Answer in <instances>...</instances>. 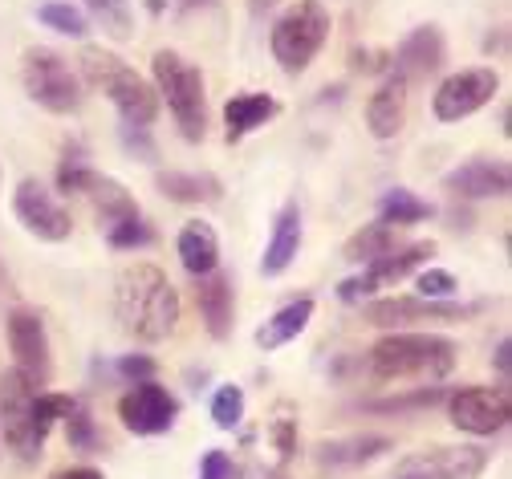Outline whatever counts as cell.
I'll return each mask as SVG.
<instances>
[{"instance_id": "cell-9", "label": "cell", "mask_w": 512, "mask_h": 479, "mask_svg": "<svg viewBox=\"0 0 512 479\" xmlns=\"http://www.w3.org/2000/svg\"><path fill=\"white\" fill-rule=\"evenodd\" d=\"M447 415H452V427L476 439H488L496 431L508 427L512 419V398L504 386H464L447 398Z\"/></svg>"}, {"instance_id": "cell-38", "label": "cell", "mask_w": 512, "mask_h": 479, "mask_svg": "<svg viewBox=\"0 0 512 479\" xmlns=\"http://www.w3.org/2000/svg\"><path fill=\"white\" fill-rule=\"evenodd\" d=\"M114 370H118L126 382H151V378H155V358H147V354H122Z\"/></svg>"}, {"instance_id": "cell-23", "label": "cell", "mask_w": 512, "mask_h": 479, "mask_svg": "<svg viewBox=\"0 0 512 479\" xmlns=\"http://www.w3.org/2000/svg\"><path fill=\"white\" fill-rule=\"evenodd\" d=\"M395 443L387 435H346V439H326L313 447V459L322 467H362L378 455H387Z\"/></svg>"}, {"instance_id": "cell-5", "label": "cell", "mask_w": 512, "mask_h": 479, "mask_svg": "<svg viewBox=\"0 0 512 479\" xmlns=\"http://www.w3.org/2000/svg\"><path fill=\"white\" fill-rule=\"evenodd\" d=\"M330 9L322 0H293V5L277 17L273 25V57L285 74H305L313 57L322 53V45L330 41Z\"/></svg>"}, {"instance_id": "cell-25", "label": "cell", "mask_w": 512, "mask_h": 479, "mask_svg": "<svg viewBox=\"0 0 512 479\" xmlns=\"http://www.w3.org/2000/svg\"><path fill=\"white\" fill-rule=\"evenodd\" d=\"M309 321H313V301H309V297H297V301L281 305L261 329H256V346H261L265 354H273V350L289 346L293 337H301Z\"/></svg>"}, {"instance_id": "cell-41", "label": "cell", "mask_w": 512, "mask_h": 479, "mask_svg": "<svg viewBox=\"0 0 512 479\" xmlns=\"http://www.w3.org/2000/svg\"><path fill=\"white\" fill-rule=\"evenodd\" d=\"M508 354H512V341H508V337H500V341H496V358H492V362H496V374H500L504 382H508V366H512V358H508Z\"/></svg>"}, {"instance_id": "cell-44", "label": "cell", "mask_w": 512, "mask_h": 479, "mask_svg": "<svg viewBox=\"0 0 512 479\" xmlns=\"http://www.w3.org/2000/svg\"><path fill=\"white\" fill-rule=\"evenodd\" d=\"M167 5H171V0H143V9H147L151 17H163V13H167Z\"/></svg>"}, {"instance_id": "cell-40", "label": "cell", "mask_w": 512, "mask_h": 479, "mask_svg": "<svg viewBox=\"0 0 512 479\" xmlns=\"http://www.w3.org/2000/svg\"><path fill=\"white\" fill-rule=\"evenodd\" d=\"M273 443H277L281 459H293V451H297V423L293 419H273Z\"/></svg>"}, {"instance_id": "cell-15", "label": "cell", "mask_w": 512, "mask_h": 479, "mask_svg": "<svg viewBox=\"0 0 512 479\" xmlns=\"http://www.w3.org/2000/svg\"><path fill=\"white\" fill-rule=\"evenodd\" d=\"M484 305H460V301H423V297H382L362 309V321L378 329H395L407 321H464L476 317Z\"/></svg>"}, {"instance_id": "cell-33", "label": "cell", "mask_w": 512, "mask_h": 479, "mask_svg": "<svg viewBox=\"0 0 512 479\" xmlns=\"http://www.w3.org/2000/svg\"><path fill=\"white\" fill-rule=\"evenodd\" d=\"M244 419V390L240 386H220L212 398V423L220 431H236Z\"/></svg>"}, {"instance_id": "cell-16", "label": "cell", "mask_w": 512, "mask_h": 479, "mask_svg": "<svg viewBox=\"0 0 512 479\" xmlns=\"http://www.w3.org/2000/svg\"><path fill=\"white\" fill-rule=\"evenodd\" d=\"M443 187L460 199H504L512 187V171L504 159H468L443 175Z\"/></svg>"}, {"instance_id": "cell-18", "label": "cell", "mask_w": 512, "mask_h": 479, "mask_svg": "<svg viewBox=\"0 0 512 479\" xmlns=\"http://www.w3.org/2000/svg\"><path fill=\"white\" fill-rule=\"evenodd\" d=\"M443 65V33L439 25H419L403 37V45L395 49V74L411 78H431Z\"/></svg>"}, {"instance_id": "cell-14", "label": "cell", "mask_w": 512, "mask_h": 479, "mask_svg": "<svg viewBox=\"0 0 512 479\" xmlns=\"http://www.w3.org/2000/svg\"><path fill=\"white\" fill-rule=\"evenodd\" d=\"M5 329H9V350L17 358V370L33 386H49V378H53V354H49V333H45L41 313L13 309L9 321H5Z\"/></svg>"}, {"instance_id": "cell-36", "label": "cell", "mask_w": 512, "mask_h": 479, "mask_svg": "<svg viewBox=\"0 0 512 479\" xmlns=\"http://www.w3.org/2000/svg\"><path fill=\"white\" fill-rule=\"evenodd\" d=\"M66 431H70V447L78 451H98L102 447V435L94 427V419L86 415V410H74V415L66 419Z\"/></svg>"}, {"instance_id": "cell-43", "label": "cell", "mask_w": 512, "mask_h": 479, "mask_svg": "<svg viewBox=\"0 0 512 479\" xmlns=\"http://www.w3.org/2000/svg\"><path fill=\"white\" fill-rule=\"evenodd\" d=\"M53 479H102V471H94V467H66V471H57Z\"/></svg>"}, {"instance_id": "cell-29", "label": "cell", "mask_w": 512, "mask_h": 479, "mask_svg": "<svg viewBox=\"0 0 512 479\" xmlns=\"http://www.w3.org/2000/svg\"><path fill=\"white\" fill-rule=\"evenodd\" d=\"M82 13L94 17L110 41H131L135 37L131 0H82Z\"/></svg>"}, {"instance_id": "cell-46", "label": "cell", "mask_w": 512, "mask_h": 479, "mask_svg": "<svg viewBox=\"0 0 512 479\" xmlns=\"http://www.w3.org/2000/svg\"><path fill=\"white\" fill-rule=\"evenodd\" d=\"M273 5H277V0H248V9H252L256 17H261V13H269Z\"/></svg>"}, {"instance_id": "cell-21", "label": "cell", "mask_w": 512, "mask_h": 479, "mask_svg": "<svg viewBox=\"0 0 512 479\" xmlns=\"http://www.w3.org/2000/svg\"><path fill=\"white\" fill-rule=\"evenodd\" d=\"M301 240H305L301 208H297V203H285V208L277 212V224H273L269 248H265V256H261V272H265V277H281V272L297 260Z\"/></svg>"}, {"instance_id": "cell-4", "label": "cell", "mask_w": 512, "mask_h": 479, "mask_svg": "<svg viewBox=\"0 0 512 479\" xmlns=\"http://www.w3.org/2000/svg\"><path fill=\"white\" fill-rule=\"evenodd\" d=\"M151 70H155V94L167 102L179 134H183L187 143H204V134H208L204 74L187 57H179L175 49H159L151 57Z\"/></svg>"}, {"instance_id": "cell-35", "label": "cell", "mask_w": 512, "mask_h": 479, "mask_svg": "<svg viewBox=\"0 0 512 479\" xmlns=\"http://www.w3.org/2000/svg\"><path fill=\"white\" fill-rule=\"evenodd\" d=\"M415 289H419L423 301H452L460 285H456V277L447 268H423L415 277Z\"/></svg>"}, {"instance_id": "cell-2", "label": "cell", "mask_w": 512, "mask_h": 479, "mask_svg": "<svg viewBox=\"0 0 512 479\" xmlns=\"http://www.w3.org/2000/svg\"><path fill=\"white\" fill-rule=\"evenodd\" d=\"M460 346L439 333H391L370 346L366 370L374 382H443L456 370Z\"/></svg>"}, {"instance_id": "cell-13", "label": "cell", "mask_w": 512, "mask_h": 479, "mask_svg": "<svg viewBox=\"0 0 512 479\" xmlns=\"http://www.w3.org/2000/svg\"><path fill=\"white\" fill-rule=\"evenodd\" d=\"M118 419H122L126 431H135V435H163L179 419V398L167 386H159L155 378L135 382L118 398Z\"/></svg>"}, {"instance_id": "cell-3", "label": "cell", "mask_w": 512, "mask_h": 479, "mask_svg": "<svg viewBox=\"0 0 512 479\" xmlns=\"http://www.w3.org/2000/svg\"><path fill=\"white\" fill-rule=\"evenodd\" d=\"M78 65H82V78L90 82V90L110 98V106L118 110L122 126H151L159 118L155 86L143 74H135L118 53H110L102 45H86Z\"/></svg>"}, {"instance_id": "cell-7", "label": "cell", "mask_w": 512, "mask_h": 479, "mask_svg": "<svg viewBox=\"0 0 512 479\" xmlns=\"http://www.w3.org/2000/svg\"><path fill=\"white\" fill-rule=\"evenodd\" d=\"M33 398H37V386L17 366L0 374V439L25 463H33L45 447L33 435Z\"/></svg>"}, {"instance_id": "cell-32", "label": "cell", "mask_w": 512, "mask_h": 479, "mask_svg": "<svg viewBox=\"0 0 512 479\" xmlns=\"http://www.w3.org/2000/svg\"><path fill=\"white\" fill-rule=\"evenodd\" d=\"M447 390L443 386H415L411 394H395V398H374L366 402V410H378V415H407V410H427L435 402H443Z\"/></svg>"}, {"instance_id": "cell-39", "label": "cell", "mask_w": 512, "mask_h": 479, "mask_svg": "<svg viewBox=\"0 0 512 479\" xmlns=\"http://www.w3.org/2000/svg\"><path fill=\"white\" fill-rule=\"evenodd\" d=\"M200 479H232V459H228V451L212 447V451L200 459Z\"/></svg>"}, {"instance_id": "cell-20", "label": "cell", "mask_w": 512, "mask_h": 479, "mask_svg": "<svg viewBox=\"0 0 512 479\" xmlns=\"http://www.w3.org/2000/svg\"><path fill=\"white\" fill-rule=\"evenodd\" d=\"M78 195H86V199L94 203V216H98V224H102V228H114V224H122V220L139 216V203H135V195L126 191L118 179H110V175L90 171Z\"/></svg>"}, {"instance_id": "cell-17", "label": "cell", "mask_w": 512, "mask_h": 479, "mask_svg": "<svg viewBox=\"0 0 512 479\" xmlns=\"http://www.w3.org/2000/svg\"><path fill=\"white\" fill-rule=\"evenodd\" d=\"M407 78L403 74H387L378 82V90L366 102V126L374 139H395L407 122Z\"/></svg>"}, {"instance_id": "cell-28", "label": "cell", "mask_w": 512, "mask_h": 479, "mask_svg": "<svg viewBox=\"0 0 512 479\" xmlns=\"http://www.w3.org/2000/svg\"><path fill=\"white\" fill-rule=\"evenodd\" d=\"M387 252H395V228H387V224H362L346 244H342V260H350V264H374L378 256H387Z\"/></svg>"}, {"instance_id": "cell-22", "label": "cell", "mask_w": 512, "mask_h": 479, "mask_svg": "<svg viewBox=\"0 0 512 479\" xmlns=\"http://www.w3.org/2000/svg\"><path fill=\"white\" fill-rule=\"evenodd\" d=\"M175 252H179V264L200 281V277H208V272H216V264H220V236L204 220H187L179 228Z\"/></svg>"}, {"instance_id": "cell-19", "label": "cell", "mask_w": 512, "mask_h": 479, "mask_svg": "<svg viewBox=\"0 0 512 479\" xmlns=\"http://www.w3.org/2000/svg\"><path fill=\"white\" fill-rule=\"evenodd\" d=\"M196 305H200L204 329L216 341H228L232 337V325H236V297H232V281L224 277V272H208V277H200Z\"/></svg>"}, {"instance_id": "cell-34", "label": "cell", "mask_w": 512, "mask_h": 479, "mask_svg": "<svg viewBox=\"0 0 512 479\" xmlns=\"http://www.w3.org/2000/svg\"><path fill=\"white\" fill-rule=\"evenodd\" d=\"M106 240H110V248H147L155 240V228L143 216H131V220L106 228Z\"/></svg>"}, {"instance_id": "cell-10", "label": "cell", "mask_w": 512, "mask_h": 479, "mask_svg": "<svg viewBox=\"0 0 512 479\" xmlns=\"http://www.w3.org/2000/svg\"><path fill=\"white\" fill-rule=\"evenodd\" d=\"M435 256V240H419V244H407L399 252H387V256H378L374 264H366L358 277L342 281L338 285V301L346 305H358L366 297H374L378 289H387V285H399L403 277H411L415 268H423L427 260Z\"/></svg>"}, {"instance_id": "cell-8", "label": "cell", "mask_w": 512, "mask_h": 479, "mask_svg": "<svg viewBox=\"0 0 512 479\" xmlns=\"http://www.w3.org/2000/svg\"><path fill=\"white\" fill-rule=\"evenodd\" d=\"M492 463V451L480 443L427 447L395 463V479H480Z\"/></svg>"}, {"instance_id": "cell-45", "label": "cell", "mask_w": 512, "mask_h": 479, "mask_svg": "<svg viewBox=\"0 0 512 479\" xmlns=\"http://www.w3.org/2000/svg\"><path fill=\"white\" fill-rule=\"evenodd\" d=\"M208 5H216V0H179L183 13H196V9H208Z\"/></svg>"}, {"instance_id": "cell-30", "label": "cell", "mask_w": 512, "mask_h": 479, "mask_svg": "<svg viewBox=\"0 0 512 479\" xmlns=\"http://www.w3.org/2000/svg\"><path fill=\"white\" fill-rule=\"evenodd\" d=\"M37 21L61 37H74V41H82L90 33V17L78 5H70V0H45V5H37Z\"/></svg>"}, {"instance_id": "cell-11", "label": "cell", "mask_w": 512, "mask_h": 479, "mask_svg": "<svg viewBox=\"0 0 512 479\" xmlns=\"http://www.w3.org/2000/svg\"><path fill=\"white\" fill-rule=\"evenodd\" d=\"M500 90V74L492 65H476V70H460L452 78H443L439 90L431 94V114L439 122H460L476 110H484Z\"/></svg>"}, {"instance_id": "cell-31", "label": "cell", "mask_w": 512, "mask_h": 479, "mask_svg": "<svg viewBox=\"0 0 512 479\" xmlns=\"http://www.w3.org/2000/svg\"><path fill=\"white\" fill-rule=\"evenodd\" d=\"M74 410H78V398H70V394H53V390H37V398H33V435L45 443V435L53 431V423L70 419Z\"/></svg>"}, {"instance_id": "cell-1", "label": "cell", "mask_w": 512, "mask_h": 479, "mask_svg": "<svg viewBox=\"0 0 512 479\" xmlns=\"http://www.w3.org/2000/svg\"><path fill=\"white\" fill-rule=\"evenodd\" d=\"M114 317L135 341H167L179 329V293L159 264H126L114 281Z\"/></svg>"}, {"instance_id": "cell-37", "label": "cell", "mask_w": 512, "mask_h": 479, "mask_svg": "<svg viewBox=\"0 0 512 479\" xmlns=\"http://www.w3.org/2000/svg\"><path fill=\"white\" fill-rule=\"evenodd\" d=\"M118 134H122V147L131 151V155H139V163H155V143H151V134H147V126H118Z\"/></svg>"}, {"instance_id": "cell-26", "label": "cell", "mask_w": 512, "mask_h": 479, "mask_svg": "<svg viewBox=\"0 0 512 479\" xmlns=\"http://www.w3.org/2000/svg\"><path fill=\"white\" fill-rule=\"evenodd\" d=\"M155 183L175 203H216L224 191L216 175H196V171H159Z\"/></svg>"}, {"instance_id": "cell-42", "label": "cell", "mask_w": 512, "mask_h": 479, "mask_svg": "<svg viewBox=\"0 0 512 479\" xmlns=\"http://www.w3.org/2000/svg\"><path fill=\"white\" fill-rule=\"evenodd\" d=\"M382 61H387V57H382V53H354V65H358V70H382Z\"/></svg>"}, {"instance_id": "cell-6", "label": "cell", "mask_w": 512, "mask_h": 479, "mask_svg": "<svg viewBox=\"0 0 512 479\" xmlns=\"http://www.w3.org/2000/svg\"><path fill=\"white\" fill-rule=\"evenodd\" d=\"M21 82H25V94L49 110V114H78L82 106V82L78 74L70 70V61L37 45V49H25L21 57Z\"/></svg>"}, {"instance_id": "cell-24", "label": "cell", "mask_w": 512, "mask_h": 479, "mask_svg": "<svg viewBox=\"0 0 512 479\" xmlns=\"http://www.w3.org/2000/svg\"><path fill=\"white\" fill-rule=\"evenodd\" d=\"M277 110L281 106H277L273 94H236V98H228V106H224V139L228 143L248 139V134L261 130Z\"/></svg>"}, {"instance_id": "cell-27", "label": "cell", "mask_w": 512, "mask_h": 479, "mask_svg": "<svg viewBox=\"0 0 512 479\" xmlns=\"http://www.w3.org/2000/svg\"><path fill=\"white\" fill-rule=\"evenodd\" d=\"M435 208L427 199H419L415 191L407 187H391L387 195L378 199V224H387V228H411L419 220H427Z\"/></svg>"}, {"instance_id": "cell-12", "label": "cell", "mask_w": 512, "mask_h": 479, "mask_svg": "<svg viewBox=\"0 0 512 479\" xmlns=\"http://www.w3.org/2000/svg\"><path fill=\"white\" fill-rule=\"evenodd\" d=\"M13 216L25 224L29 236L45 240V244H61V240H70L74 232V220L70 212L57 203V195L41 183V179H21L17 191H13Z\"/></svg>"}]
</instances>
